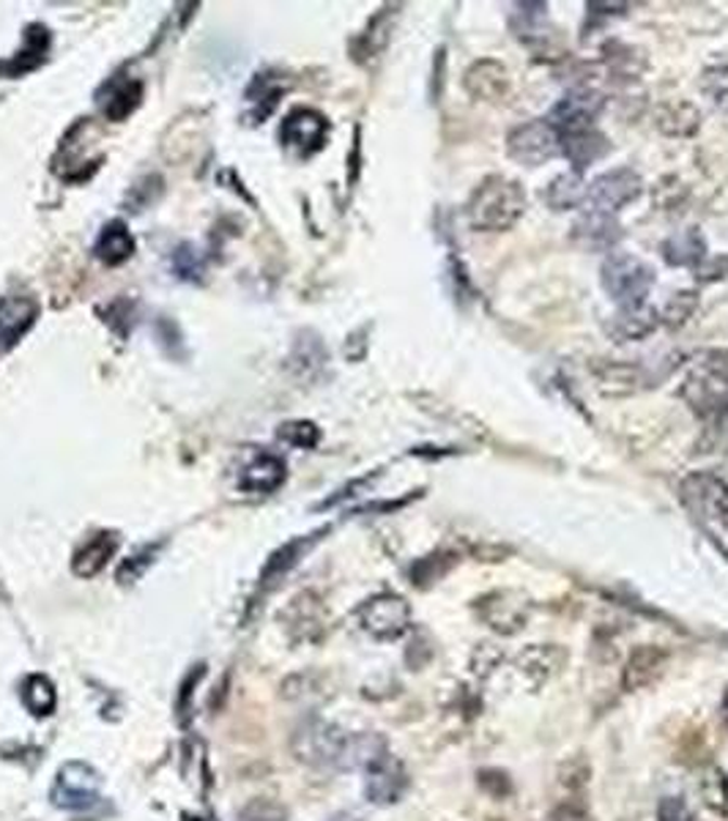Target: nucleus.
<instances>
[{
	"label": "nucleus",
	"instance_id": "nucleus-1",
	"mask_svg": "<svg viewBox=\"0 0 728 821\" xmlns=\"http://www.w3.org/2000/svg\"><path fill=\"white\" fill-rule=\"evenodd\" d=\"M293 753L316 770H356L384 756V740L375 734H350L329 720L310 718L293 731Z\"/></svg>",
	"mask_w": 728,
	"mask_h": 821
},
{
	"label": "nucleus",
	"instance_id": "nucleus-2",
	"mask_svg": "<svg viewBox=\"0 0 728 821\" xmlns=\"http://www.w3.org/2000/svg\"><path fill=\"white\" fill-rule=\"evenodd\" d=\"M526 211V192L518 181L490 176L471 192L465 203V222L480 233H505L515 228Z\"/></svg>",
	"mask_w": 728,
	"mask_h": 821
},
{
	"label": "nucleus",
	"instance_id": "nucleus-3",
	"mask_svg": "<svg viewBox=\"0 0 728 821\" xmlns=\"http://www.w3.org/2000/svg\"><path fill=\"white\" fill-rule=\"evenodd\" d=\"M600 280L605 293L620 307H641L647 305V296L654 285V269L636 255L614 253L602 264Z\"/></svg>",
	"mask_w": 728,
	"mask_h": 821
},
{
	"label": "nucleus",
	"instance_id": "nucleus-4",
	"mask_svg": "<svg viewBox=\"0 0 728 821\" xmlns=\"http://www.w3.org/2000/svg\"><path fill=\"white\" fill-rule=\"evenodd\" d=\"M559 151H562V138H559L557 129L545 121V118L521 124V127H515L507 134V154L518 165L537 167L551 159L553 154H559Z\"/></svg>",
	"mask_w": 728,
	"mask_h": 821
},
{
	"label": "nucleus",
	"instance_id": "nucleus-5",
	"mask_svg": "<svg viewBox=\"0 0 728 821\" xmlns=\"http://www.w3.org/2000/svg\"><path fill=\"white\" fill-rule=\"evenodd\" d=\"M679 499L706 523H720L728 517V483H723L717 474L695 472L685 477L679 485Z\"/></svg>",
	"mask_w": 728,
	"mask_h": 821
},
{
	"label": "nucleus",
	"instance_id": "nucleus-6",
	"mask_svg": "<svg viewBox=\"0 0 728 821\" xmlns=\"http://www.w3.org/2000/svg\"><path fill=\"white\" fill-rule=\"evenodd\" d=\"M643 190V181L630 167H616V170L602 172L586 187V206L595 211L614 214L625 208L627 203L636 201Z\"/></svg>",
	"mask_w": 728,
	"mask_h": 821
},
{
	"label": "nucleus",
	"instance_id": "nucleus-7",
	"mask_svg": "<svg viewBox=\"0 0 728 821\" xmlns=\"http://www.w3.org/2000/svg\"><path fill=\"white\" fill-rule=\"evenodd\" d=\"M685 400L693 406V411L710 416L728 408V373L717 368L710 357L688 375L682 386Z\"/></svg>",
	"mask_w": 728,
	"mask_h": 821
},
{
	"label": "nucleus",
	"instance_id": "nucleus-8",
	"mask_svg": "<svg viewBox=\"0 0 728 821\" xmlns=\"http://www.w3.org/2000/svg\"><path fill=\"white\" fill-rule=\"evenodd\" d=\"M359 621L365 632H370L379 641H395L411 627V608L397 594H379L361 605Z\"/></svg>",
	"mask_w": 728,
	"mask_h": 821
},
{
	"label": "nucleus",
	"instance_id": "nucleus-9",
	"mask_svg": "<svg viewBox=\"0 0 728 821\" xmlns=\"http://www.w3.org/2000/svg\"><path fill=\"white\" fill-rule=\"evenodd\" d=\"M476 614L482 616V621L490 630L501 632V636H512V632H521L526 627L528 614H532V600L523 592H515V589H499V592H490L488 598H482L476 603Z\"/></svg>",
	"mask_w": 728,
	"mask_h": 821
},
{
	"label": "nucleus",
	"instance_id": "nucleus-10",
	"mask_svg": "<svg viewBox=\"0 0 728 821\" xmlns=\"http://www.w3.org/2000/svg\"><path fill=\"white\" fill-rule=\"evenodd\" d=\"M602 110V99L591 91H573L567 97L559 99L553 104L551 115L545 118V121L551 124L553 129L559 132V138H573V134L589 132L595 129L597 115Z\"/></svg>",
	"mask_w": 728,
	"mask_h": 821
},
{
	"label": "nucleus",
	"instance_id": "nucleus-11",
	"mask_svg": "<svg viewBox=\"0 0 728 821\" xmlns=\"http://www.w3.org/2000/svg\"><path fill=\"white\" fill-rule=\"evenodd\" d=\"M575 244L586 253H605V249H614L622 239V225L614 214L595 211V208H586L573 225V233H570Z\"/></svg>",
	"mask_w": 728,
	"mask_h": 821
},
{
	"label": "nucleus",
	"instance_id": "nucleus-12",
	"mask_svg": "<svg viewBox=\"0 0 728 821\" xmlns=\"http://www.w3.org/2000/svg\"><path fill=\"white\" fill-rule=\"evenodd\" d=\"M463 86L480 102H505L512 91V75L505 64H499L494 57H485V61H476V64L469 66Z\"/></svg>",
	"mask_w": 728,
	"mask_h": 821
},
{
	"label": "nucleus",
	"instance_id": "nucleus-13",
	"mask_svg": "<svg viewBox=\"0 0 728 821\" xmlns=\"http://www.w3.org/2000/svg\"><path fill=\"white\" fill-rule=\"evenodd\" d=\"M408 778L403 765L397 758H392L389 753H384L381 758H375L373 765L368 767V778H365V794H368L370 803L375 805H392L406 794Z\"/></svg>",
	"mask_w": 728,
	"mask_h": 821
},
{
	"label": "nucleus",
	"instance_id": "nucleus-14",
	"mask_svg": "<svg viewBox=\"0 0 728 821\" xmlns=\"http://www.w3.org/2000/svg\"><path fill=\"white\" fill-rule=\"evenodd\" d=\"M665 660H668V655H665L660 646H652V643H649V646H638V650L627 657L625 668H622V688H625L627 693H638V690L649 688V684L663 674Z\"/></svg>",
	"mask_w": 728,
	"mask_h": 821
},
{
	"label": "nucleus",
	"instance_id": "nucleus-15",
	"mask_svg": "<svg viewBox=\"0 0 728 821\" xmlns=\"http://www.w3.org/2000/svg\"><path fill=\"white\" fill-rule=\"evenodd\" d=\"M660 323L663 321H660V312L654 310V307H622V310L605 323V332H609L616 343H636V339L649 337Z\"/></svg>",
	"mask_w": 728,
	"mask_h": 821
},
{
	"label": "nucleus",
	"instance_id": "nucleus-16",
	"mask_svg": "<svg viewBox=\"0 0 728 821\" xmlns=\"http://www.w3.org/2000/svg\"><path fill=\"white\" fill-rule=\"evenodd\" d=\"M323 138H327V121L318 113H312V110H298L282 127V140L291 149H296L298 154L318 151L323 145Z\"/></svg>",
	"mask_w": 728,
	"mask_h": 821
},
{
	"label": "nucleus",
	"instance_id": "nucleus-17",
	"mask_svg": "<svg viewBox=\"0 0 728 821\" xmlns=\"http://www.w3.org/2000/svg\"><path fill=\"white\" fill-rule=\"evenodd\" d=\"M564 660H567V652L562 646H557V643H537V646H528V650H523L518 655L515 666L523 677L539 684L548 677H553L564 666Z\"/></svg>",
	"mask_w": 728,
	"mask_h": 821
},
{
	"label": "nucleus",
	"instance_id": "nucleus-18",
	"mask_svg": "<svg viewBox=\"0 0 728 821\" xmlns=\"http://www.w3.org/2000/svg\"><path fill=\"white\" fill-rule=\"evenodd\" d=\"M706 239L701 236L699 228H688L674 233L672 239H665L663 244V258L672 266H693L699 269L706 260Z\"/></svg>",
	"mask_w": 728,
	"mask_h": 821
},
{
	"label": "nucleus",
	"instance_id": "nucleus-19",
	"mask_svg": "<svg viewBox=\"0 0 728 821\" xmlns=\"http://www.w3.org/2000/svg\"><path fill=\"white\" fill-rule=\"evenodd\" d=\"M595 379L602 395H633L643 386V370L625 362H602L595 368Z\"/></svg>",
	"mask_w": 728,
	"mask_h": 821
},
{
	"label": "nucleus",
	"instance_id": "nucleus-20",
	"mask_svg": "<svg viewBox=\"0 0 728 821\" xmlns=\"http://www.w3.org/2000/svg\"><path fill=\"white\" fill-rule=\"evenodd\" d=\"M701 115L690 102H668L657 113V129L668 138H690L699 132Z\"/></svg>",
	"mask_w": 728,
	"mask_h": 821
},
{
	"label": "nucleus",
	"instance_id": "nucleus-21",
	"mask_svg": "<svg viewBox=\"0 0 728 821\" xmlns=\"http://www.w3.org/2000/svg\"><path fill=\"white\" fill-rule=\"evenodd\" d=\"M562 151L570 156V162H573V165L578 167V172H580L584 167H589L591 162L602 159V156L609 154V140L602 138L597 129H589V132H580V134H573V138H564Z\"/></svg>",
	"mask_w": 728,
	"mask_h": 821
},
{
	"label": "nucleus",
	"instance_id": "nucleus-22",
	"mask_svg": "<svg viewBox=\"0 0 728 821\" xmlns=\"http://www.w3.org/2000/svg\"><path fill=\"white\" fill-rule=\"evenodd\" d=\"M545 201H548L551 208H557V211H570V208H578L580 203H586V187L580 172L573 170L557 176L548 184V190H545Z\"/></svg>",
	"mask_w": 728,
	"mask_h": 821
},
{
	"label": "nucleus",
	"instance_id": "nucleus-23",
	"mask_svg": "<svg viewBox=\"0 0 728 821\" xmlns=\"http://www.w3.org/2000/svg\"><path fill=\"white\" fill-rule=\"evenodd\" d=\"M293 614H298L296 619L288 621V630L296 641H316L323 630V616H321V605L312 594H302V598L293 603Z\"/></svg>",
	"mask_w": 728,
	"mask_h": 821
},
{
	"label": "nucleus",
	"instance_id": "nucleus-24",
	"mask_svg": "<svg viewBox=\"0 0 728 821\" xmlns=\"http://www.w3.org/2000/svg\"><path fill=\"white\" fill-rule=\"evenodd\" d=\"M699 794H701V803H704L712 813H717V816L728 813V778L720 767L710 765L704 772H701Z\"/></svg>",
	"mask_w": 728,
	"mask_h": 821
},
{
	"label": "nucleus",
	"instance_id": "nucleus-25",
	"mask_svg": "<svg viewBox=\"0 0 728 821\" xmlns=\"http://www.w3.org/2000/svg\"><path fill=\"white\" fill-rule=\"evenodd\" d=\"M285 477V465L274 458V454H260L253 465H250L247 472H244V479L241 485L247 490H274L277 485L282 483Z\"/></svg>",
	"mask_w": 728,
	"mask_h": 821
},
{
	"label": "nucleus",
	"instance_id": "nucleus-26",
	"mask_svg": "<svg viewBox=\"0 0 728 821\" xmlns=\"http://www.w3.org/2000/svg\"><path fill=\"white\" fill-rule=\"evenodd\" d=\"M115 553V537L113 535H97L93 540L86 542L80 553L75 559V573L77 575H97L104 564L110 562V556Z\"/></svg>",
	"mask_w": 728,
	"mask_h": 821
},
{
	"label": "nucleus",
	"instance_id": "nucleus-27",
	"mask_svg": "<svg viewBox=\"0 0 728 821\" xmlns=\"http://www.w3.org/2000/svg\"><path fill=\"white\" fill-rule=\"evenodd\" d=\"M23 701L25 707L34 715H50L55 709V688L50 684L47 677H30L23 684Z\"/></svg>",
	"mask_w": 728,
	"mask_h": 821
},
{
	"label": "nucleus",
	"instance_id": "nucleus-28",
	"mask_svg": "<svg viewBox=\"0 0 728 821\" xmlns=\"http://www.w3.org/2000/svg\"><path fill=\"white\" fill-rule=\"evenodd\" d=\"M699 307V293L695 291H677L672 299L665 302L663 312H660V321L665 326H682L685 321H690V316Z\"/></svg>",
	"mask_w": 728,
	"mask_h": 821
},
{
	"label": "nucleus",
	"instance_id": "nucleus-29",
	"mask_svg": "<svg viewBox=\"0 0 728 821\" xmlns=\"http://www.w3.org/2000/svg\"><path fill=\"white\" fill-rule=\"evenodd\" d=\"M97 253L107 264H120V260L132 255V239H129V233L120 225H113L102 236V242H99Z\"/></svg>",
	"mask_w": 728,
	"mask_h": 821
},
{
	"label": "nucleus",
	"instance_id": "nucleus-30",
	"mask_svg": "<svg viewBox=\"0 0 728 821\" xmlns=\"http://www.w3.org/2000/svg\"><path fill=\"white\" fill-rule=\"evenodd\" d=\"M701 91L712 99L720 110H728V66H712L701 77Z\"/></svg>",
	"mask_w": 728,
	"mask_h": 821
},
{
	"label": "nucleus",
	"instance_id": "nucleus-31",
	"mask_svg": "<svg viewBox=\"0 0 728 821\" xmlns=\"http://www.w3.org/2000/svg\"><path fill=\"white\" fill-rule=\"evenodd\" d=\"M241 821H285V810L271 799H255L241 810Z\"/></svg>",
	"mask_w": 728,
	"mask_h": 821
},
{
	"label": "nucleus",
	"instance_id": "nucleus-32",
	"mask_svg": "<svg viewBox=\"0 0 728 821\" xmlns=\"http://www.w3.org/2000/svg\"><path fill=\"white\" fill-rule=\"evenodd\" d=\"M551 821H591V813L584 799L570 797L551 810Z\"/></svg>",
	"mask_w": 728,
	"mask_h": 821
},
{
	"label": "nucleus",
	"instance_id": "nucleus-33",
	"mask_svg": "<svg viewBox=\"0 0 728 821\" xmlns=\"http://www.w3.org/2000/svg\"><path fill=\"white\" fill-rule=\"evenodd\" d=\"M657 821H690V810L685 799L665 797L657 808Z\"/></svg>",
	"mask_w": 728,
	"mask_h": 821
},
{
	"label": "nucleus",
	"instance_id": "nucleus-34",
	"mask_svg": "<svg viewBox=\"0 0 728 821\" xmlns=\"http://www.w3.org/2000/svg\"><path fill=\"white\" fill-rule=\"evenodd\" d=\"M282 436H285L288 441L296 444V447H312V444L318 441V431H316V425H310V422L288 425L285 431H282Z\"/></svg>",
	"mask_w": 728,
	"mask_h": 821
},
{
	"label": "nucleus",
	"instance_id": "nucleus-35",
	"mask_svg": "<svg viewBox=\"0 0 728 821\" xmlns=\"http://www.w3.org/2000/svg\"><path fill=\"white\" fill-rule=\"evenodd\" d=\"M695 271H699V280H723L728 274V258H710L706 255V264H701Z\"/></svg>",
	"mask_w": 728,
	"mask_h": 821
},
{
	"label": "nucleus",
	"instance_id": "nucleus-36",
	"mask_svg": "<svg viewBox=\"0 0 728 821\" xmlns=\"http://www.w3.org/2000/svg\"><path fill=\"white\" fill-rule=\"evenodd\" d=\"M586 778H589V767L580 761V767L575 765V758L570 761V765L562 767V783L570 788H580L586 783Z\"/></svg>",
	"mask_w": 728,
	"mask_h": 821
},
{
	"label": "nucleus",
	"instance_id": "nucleus-37",
	"mask_svg": "<svg viewBox=\"0 0 728 821\" xmlns=\"http://www.w3.org/2000/svg\"><path fill=\"white\" fill-rule=\"evenodd\" d=\"M710 359L717 364V368L726 370V373H728V350H717V354H710Z\"/></svg>",
	"mask_w": 728,
	"mask_h": 821
},
{
	"label": "nucleus",
	"instance_id": "nucleus-38",
	"mask_svg": "<svg viewBox=\"0 0 728 821\" xmlns=\"http://www.w3.org/2000/svg\"><path fill=\"white\" fill-rule=\"evenodd\" d=\"M723 723H726V729H728V690H726V695H723Z\"/></svg>",
	"mask_w": 728,
	"mask_h": 821
}]
</instances>
